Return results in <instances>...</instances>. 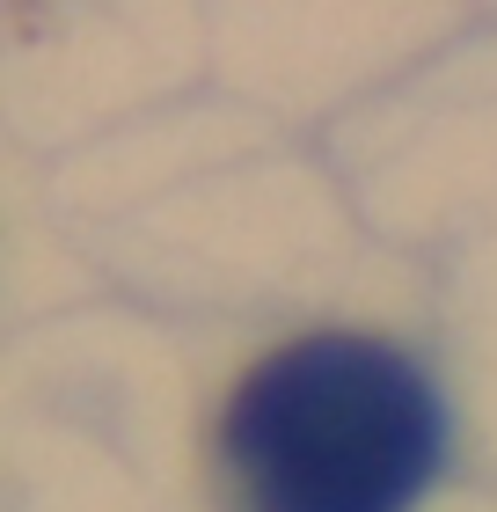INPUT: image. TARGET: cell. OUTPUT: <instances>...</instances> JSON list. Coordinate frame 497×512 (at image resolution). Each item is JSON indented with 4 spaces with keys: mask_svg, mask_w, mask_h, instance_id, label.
I'll list each match as a JSON object with an SVG mask.
<instances>
[{
    "mask_svg": "<svg viewBox=\"0 0 497 512\" xmlns=\"http://www.w3.org/2000/svg\"><path fill=\"white\" fill-rule=\"evenodd\" d=\"M446 461V403L381 337H300L234 381L212 469L227 512H410Z\"/></svg>",
    "mask_w": 497,
    "mask_h": 512,
    "instance_id": "obj_1",
    "label": "cell"
}]
</instances>
